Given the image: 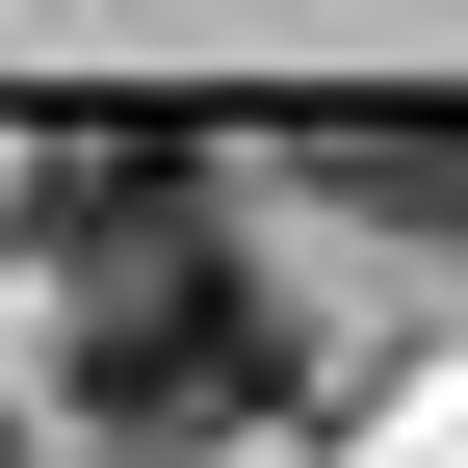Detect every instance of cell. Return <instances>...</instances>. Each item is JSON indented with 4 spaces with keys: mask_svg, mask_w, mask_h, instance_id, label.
<instances>
[{
    "mask_svg": "<svg viewBox=\"0 0 468 468\" xmlns=\"http://www.w3.org/2000/svg\"><path fill=\"white\" fill-rule=\"evenodd\" d=\"M338 183H390V208H468V131H313Z\"/></svg>",
    "mask_w": 468,
    "mask_h": 468,
    "instance_id": "obj_3",
    "label": "cell"
},
{
    "mask_svg": "<svg viewBox=\"0 0 468 468\" xmlns=\"http://www.w3.org/2000/svg\"><path fill=\"white\" fill-rule=\"evenodd\" d=\"M27 234L79 261V313L183 286V261H208V131H52V156H27Z\"/></svg>",
    "mask_w": 468,
    "mask_h": 468,
    "instance_id": "obj_2",
    "label": "cell"
},
{
    "mask_svg": "<svg viewBox=\"0 0 468 468\" xmlns=\"http://www.w3.org/2000/svg\"><path fill=\"white\" fill-rule=\"evenodd\" d=\"M286 390H313V338L261 313V261H183V286H131V313H79V442H131V468L261 442Z\"/></svg>",
    "mask_w": 468,
    "mask_h": 468,
    "instance_id": "obj_1",
    "label": "cell"
}]
</instances>
